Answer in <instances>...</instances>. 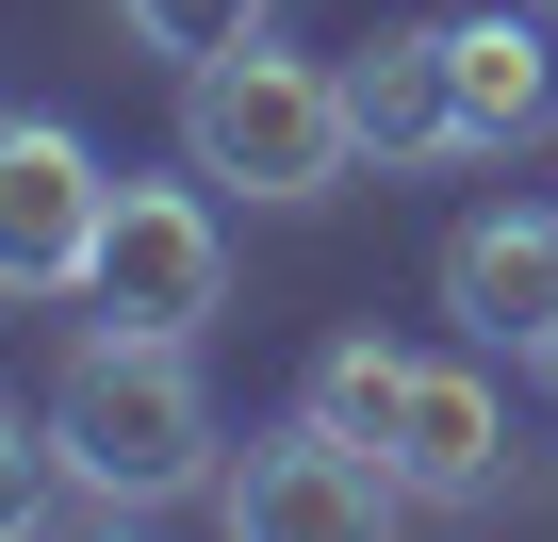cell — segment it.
Masks as SVG:
<instances>
[{
  "label": "cell",
  "instance_id": "cell-1",
  "mask_svg": "<svg viewBox=\"0 0 558 542\" xmlns=\"http://www.w3.org/2000/svg\"><path fill=\"white\" fill-rule=\"evenodd\" d=\"M197 477H214V395H197V362L148 346V329H99V346L50 378V509L148 526V509H181Z\"/></svg>",
  "mask_w": 558,
  "mask_h": 542
},
{
  "label": "cell",
  "instance_id": "cell-2",
  "mask_svg": "<svg viewBox=\"0 0 558 542\" xmlns=\"http://www.w3.org/2000/svg\"><path fill=\"white\" fill-rule=\"evenodd\" d=\"M181 165L246 181V197H329L362 165V99H345V67H296V50L246 34V50L181 67Z\"/></svg>",
  "mask_w": 558,
  "mask_h": 542
},
{
  "label": "cell",
  "instance_id": "cell-3",
  "mask_svg": "<svg viewBox=\"0 0 558 542\" xmlns=\"http://www.w3.org/2000/svg\"><path fill=\"white\" fill-rule=\"evenodd\" d=\"M99 329H148V346H197L214 313H230V230H214V197L197 181H116V214H99Z\"/></svg>",
  "mask_w": 558,
  "mask_h": 542
},
{
  "label": "cell",
  "instance_id": "cell-4",
  "mask_svg": "<svg viewBox=\"0 0 558 542\" xmlns=\"http://www.w3.org/2000/svg\"><path fill=\"white\" fill-rule=\"evenodd\" d=\"M214 509H230L246 542H362V526H395V509H411V477L296 411V427H263V444L214 477Z\"/></svg>",
  "mask_w": 558,
  "mask_h": 542
},
{
  "label": "cell",
  "instance_id": "cell-5",
  "mask_svg": "<svg viewBox=\"0 0 558 542\" xmlns=\"http://www.w3.org/2000/svg\"><path fill=\"white\" fill-rule=\"evenodd\" d=\"M99 214H116V181H99L83 132L0 116V297H83L99 280Z\"/></svg>",
  "mask_w": 558,
  "mask_h": 542
},
{
  "label": "cell",
  "instance_id": "cell-6",
  "mask_svg": "<svg viewBox=\"0 0 558 542\" xmlns=\"http://www.w3.org/2000/svg\"><path fill=\"white\" fill-rule=\"evenodd\" d=\"M444 313L476 346H558V214H476L444 246Z\"/></svg>",
  "mask_w": 558,
  "mask_h": 542
},
{
  "label": "cell",
  "instance_id": "cell-7",
  "mask_svg": "<svg viewBox=\"0 0 558 542\" xmlns=\"http://www.w3.org/2000/svg\"><path fill=\"white\" fill-rule=\"evenodd\" d=\"M444 83H460V148H525L558 116V67L525 34V0H493V17H444Z\"/></svg>",
  "mask_w": 558,
  "mask_h": 542
},
{
  "label": "cell",
  "instance_id": "cell-8",
  "mask_svg": "<svg viewBox=\"0 0 558 542\" xmlns=\"http://www.w3.org/2000/svg\"><path fill=\"white\" fill-rule=\"evenodd\" d=\"M345 99H362V148H378V165H460V83H444V34H378V50L345 67Z\"/></svg>",
  "mask_w": 558,
  "mask_h": 542
},
{
  "label": "cell",
  "instance_id": "cell-9",
  "mask_svg": "<svg viewBox=\"0 0 558 542\" xmlns=\"http://www.w3.org/2000/svg\"><path fill=\"white\" fill-rule=\"evenodd\" d=\"M493 460H509V411H493L460 362H411V427H395V477H411V493H493Z\"/></svg>",
  "mask_w": 558,
  "mask_h": 542
},
{
  "label": "cell",
  "instance_id": "cell-10",
  "mask_svg": "<svg viewBox=\"0 0 558 542\" xmlns=\"http://www.w3.org/2000/svg\"><path fill=\"white\" fill-rule=\"evenodd\" d=\"M296 411H313V427H345L362 460H395V427H411V362H395L378 329H345V346L313 362V395H296Z\"/></svg>",
  "mask_w": 558,
  "mask_h": 542
},
{
  "label": "cell",
  "instance_id": "cell-11",
  "mask_svg": "<svg viewBox=\"0 0 558 542\" xmlns=\"http://www.w3.org/2000/svg\"><path fill=\"white\" fill-rule=\"evenodd\" d=\"M263 17H279V0H116V34L165 50V67H214V50H246Z\"/></svg>",
  "mask_w": 558,
  "mask_h": 542
},
{
  "label": "cell",
  "instance_id": "cell-12",
  "mask_svg": "<svg viewBox=\"0 0 558 542\" xmlns=\"http://www.w3.org/2000/svg\"><path fill=\"white\" fill-rule=\"evenodd\" d=\"M50 509V411H17V395H0V542H17Z\"/></svg>",
  "mask_w": 558,
  "mask_h": 542
},
{
  "label": "cell",
  "instance_id": "cell-13",
  "mask_svg": "<svg viewBox=\"0 0 558 542\" xmlns=\"http://www.w3.org/2000/svg\"><path fill=\"white\" fill-rule=\"evenodd\" d=\"M542 378H558V346H542Z\"/></svg>",
  "mask_w": 558,
  "mask_h": 542
}]
</instances>
